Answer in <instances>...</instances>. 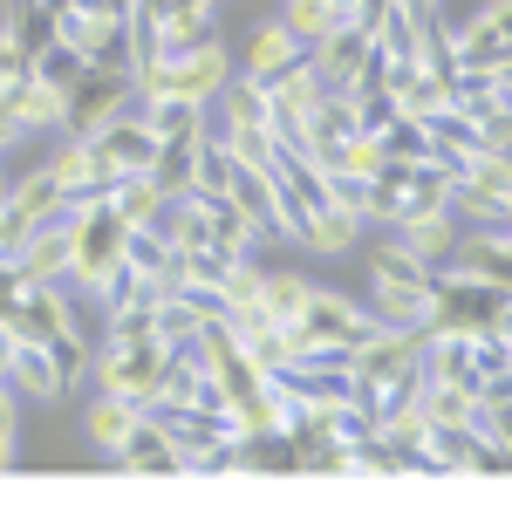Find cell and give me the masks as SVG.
I'll use <instances>...</instances> for the list:
<instances>
[{
    "instance_id": "obj_1",
    "label": "cell",
    "mask_w": 512,
    "mask_h": 512,
    "mask_svg": "<svg viewBox=\"0 0 512 512\" xmlns=\"http://www.w3.org/2000/svg\"><path fill=\"white\" fill-rule=\"evenodd\" d=\"M62 226H69V287H82V294L96 301V287L123 267V239H130V226L103 205V192L69 198Z\"/></svg>"
},
{
    "instance_id": "obj_2",
    "label": "cell",
    "mask_w": 512,
    "mask_h": 512,
    "mask_svg": "<svg viewBox=\"0 0 512 512\" xmlns=\"http://www.w3.org/2000/svg\"><path fill=\"white\" fill-rule=\"evenodd\" d=\"M158 369H164V342L158 335H103V349L89 355V383L123 396L137 410H151L158 396Z\"/></svg>"
},
{
    "instance_id": "obj_8",
    "label": "cell",
    "mask_w": 512,
    "mask_h": 512,
    "mask_svg": "<svg viewBox=\"0 0 512 512\" xmlns=\"http://www.w3.org/2000/svg\"><path fill=\"white\" fill-rule=\"evenodd\" d=\"M301 328H308V342H315V349H342V355H349L355 342L376 328V315H369L362 301H349V294L315 287V294H308V308H301Z\"/></svg>"
},
{
    "instance_id": "obj_16",
    "label": "cell",
    "mask_w": 512,
    "mask_h": 512,
    "mask_svg": "<svg viewBox=\"0 0 512 512\" xmlns=\"http://www.w3.org/2000/svg\"><path fill=\"white\" fill-rule=\"evenodd\" d=\"M205 110H212V130H267V82L233 69L226 89H219Z\"/></svg>"
},
{
    "instance_id": "obj_28",
    "label": "cell",
    "mask_w": 512,
    "mask_h": 512,
    "mask_svg": "<svg viewBox=\"0 0 512 512\" xmlns=\"http://www.w3.org/2000/svg\"><path fill=\"white\" fill-rule=\"evenodd\" d=\"M198 205H205V226H212V239H219V246H233V253L267 246V239H260V226H253V219H246L226 192H198Z\"/></svg>"
},
{
    "instance_id": "obj_12",
    "label": "cell",
    "mask_w": 512,
    "mask_h": 512,
    "mask_svg": "<svg viewBox=\"0 0 512 512\" xmlns=\"http://www.w3.org/2000/svg\"><path fill=\"white\" fill-rule=\"evenodd\" d=\"M383 89H390V103L403 110V117L431 123L451 110V76H437V69H424V62H396V69H383Z\"/></svg>"
},
{
    "instance_id": "obj_19",
    "label": "cell",
    "mask_w": 512,
    "mask_h": 512,
    "mask_svg": "<svg viewBox=\"0 0 512 512\" xmlns=\"http://www.w3.org/2000/svg\"><path fill=\"white\" fill-rule=\"evenodd\" d=\"M137 117L151 123V137H158V144H178V137H205V130H212V110L192 103V96H144V103H137Z\"/></svg>"
},
{
    "instance_id": "obj_15",
    "label": "cell",
    "mask_w": 512,
    "mask_h": 512,
    "mask_svg": "<svg viewBox=\"0 0 512 512\" xmlns=\"http://www.w3.org/2000/svg\"><path fill=\"white\" fill-rule=\"evenodd\" d=\"M369 315L383 328H431V280H369Z\"/></svg>"
},
{
    "instance_id": "obj_34",
    "label": "cell",
    "mask_w": 512,
    "mask_h": 512,
    "mask_svg": "<svg viewBox=\"0 0 512 512\" xmlns=\"http://www.w3.org/2000/svg\"><path fill=\"white\" fill-rule=\"evenodd\" d=\"M28 69H35V48H28V41H21L14 28H7V21H0V89H14V82L28 76Z\"/></svg>"
},
{
    "instance_id": "obj_36",
    "label": "cell",
    "mask_w": 512,
    "mask_h": 512,
    "mask_svg": "<svg viewBox=\"0 0 512 512\" xmlns=\"http://www.w3.org/2000/svg\"><path fill=\"white\" fill-rule=\"evenodd\" d=\"M28 233H35V226H28V219H21V212H14V205L0 198V267H7V260H14V253L28 246Z\"/></svg>"
},
{
    "instance_id": "obj_7",
    "label": "cell",
    "mask_w": 512,
    "mask_h": 512,
    "mask_svg": "<svg viewBox=\"0 0 512 512\" xmlns=\"http://www.w3.org/2000/svg\"><path fill=\"white\" fill-rule=\"evenodd\" d=\"M89 151H96V178L110 185V178H130V171H151L158 137H151V123L137 117V103H130V110H117V117L89 137Z\"/></svg>"
},
{
    "instance_id": "obj_27",
    "label": "cell",
    "mask_w": 512,
    "mask_h": 512,
    "mask_svg": "<svg viewBox=\"0 0 512 512\" xmlns=\"http://www.w3.org/2000/svg\"><path fill=\"white\" fill-rule=\"evenodd\" d=\"M151 185H158L164 198H185L198 192V137H178V144H158V158H151V171H144Z\"/></svg>"
},
{
    "instance_id": "obj_38",
    "label": "cell",
    "mask_w": 512,
    "mask_h": 512,
    "mask_svg": "<svg viewBox=\"0 0 512 512\" xmlns=\"http://www.w3.org/2000/svg\"><path fill=\"white\" fill-rule=\"evenodd\" d=\"M403 14H417V21H431V14H444V0H396Z\"/></svg>"
},
{
    "instance_id": "obj_21",
    "label": "cell",
    "mask_w": 512,
    "mask_h": 512,
    "mask_svg": "<svg viewBox=\"0 0 512 512\" xmlns=\"http://www.w3.org/2000/svg\"><path fill=\"white\" fill-rule=\"evenodd\" d=\"M103 205H110V212H117L123 226L137 233V226H158V219H164V205H171V198H164L158 185L144 178V171H130V178H110V185H103Z\"/></svg>"
},
{
    "instance_id": "obj_4",
    "label": "cell",
    "mask_w": 512,
    "mask_h": 512,
    "mask_svg": "<svg viewBox=\"0 0 512 512\" xmlns=\"http://www.w3.org/2000/svg\"><path fill=\"white\" fill-rule=\"evenodd\" d=\"M362 205H355V185H335V192L321 198V205H308L294 226H287V239L301 246V253H321V260H342V253H355L362 246Z\"/></svg>"
},
{
    "instance_id": "obj_35",
    "label": "cell",
    "mask_w": 512,
    "mask_h": 512,
    "mask_svg": "<svg viewBox=\"0 0 512 512\" xmlns=\"http://www.w3.org/2000/svg\"><path fill=\"white\" fill-rule=\"evenodd\" d=\"M383 14H390V0H335V21H342V28H355V35H369Z\"/></svg>"
},
{
    "instance_id": "obj_23",
    "label": "cell",
    "mask_w": 512,
    "mask_h": 512,
    "mask_svg": "<svg viewBox=\"0 0 512 512\" xmlns=\"http://www.w3.org/2000/svg\"><path fill=\"white\" fill-rule=\"evenodd\" d=\"M55 185H62V198H82V192H103V178H96V151H89V137H69L62 130V144L48 151V164H41Z\"/></svg>"
},
{
    "instance_id": "obj_39",
    "label": "cell",
    "mask_w": 512,
    "mask_h": 512,
    "mask_svg": "<svg viewBox=\"0 0 512 512\" xmlns=\"http://www.w3.org/2000/svg\"><path fill=\"white\" fill-rule=\"evenodd\" d=\"M0 280H14V274H7V267H0Z\"/></svg>"
},
{
    "instance_id": "obj_22",
    "label": "cell",
    "mask_w": 512,
    "mask_h": 512,
    "mask_svg": "<svg viewBox=\"0 0 512 512\" xmlns=\"http://www.w3.org/2000/svg\"><path fill=\"white\" fill-rule=\"evenodd\" d=\"M14 117H21V137L28 130H55L62 137V110H69V89H55V82H41V76H21L14 89Z\"/></svg>"
},
{
    "instance_id": "obj_3",
    "label": "cell",
    "mask_w": 512,
    "mask_h": 512,
    "mask_svg": "<svg viewBox=\"0 0 512 512\" xmlns=\"http://www.w3.org/2000/svg\"><path fill=\"white\" fill-rule=\"evenodd\" d=\"M506 205H512L506 151H472L451 171V219L458 226H506Z\"/></svg>"
},
{
    "instance_id": "obj_33",
    "label": "cell",
    "mask_w": 512,
    "mask_h": 512,
    "mask_svg": "<svg viewBox=\"0 0 512 512\" xmlns=\"http://www.w3.org/2000/svg\"><path fill=\"white\" fill-rule=\"evenodd\" d=\"M14 458H21V396L0 383V472H14Z\"/></svg>"
},
{
    "instance_id": "obj_9",
    "label": "cell",
    "mask_w": 512,
    "mask_h": 512,
    "mask_svg": "<svg viewBox=\"0 0 512 512\" xmlns=\"http://www.w3.org/2000/svg\"><path fill=\"white\" fill-rule=\"evenodd\" d=\"M137 96H130V76H110V69H89V76L69 89V110H62V130L69 137H96L103 123L117 117V110H130Z\"/></svg>"
},
{
    "instance_id": "obj_5",
    "label": "cell",
    "mask_w": 512,
    "mask_h": 512,
    "mask_svg": "<svg viewBox=\"0 0 512 512\" xmlns=\"http://www.w3.org/2000/svg\"><path fill=\"white\" fill-rule=\"evenodd\" d=\"M512 0H485L472 21L451 28V76H485V69H506L512 55Z\"/></svg>"
},
{
    "instance_id": "obj_30",
    "label": "cell",
    "mask_w": 512,
    "mask_h": 512,
    "mask_svg": "<svg viewBox=\"0 0 512 512\" xmlns=\"http://www.w3.org/2000/svg\"><path fill=\"white\" fill-rule=\"evenodd\" d=\"M280 21H287V35L301 41V48H315L321 35L342 28V21H335V0H280Z\"/></svg>"
},
{
    "instance_id": "obj_11",
    "label": "cell",
    "mask_w": 512,
    "mask_h": 512,
    "mask_svg": "<svg viewBox=\"0 0 512 512\" xmlns=\"http://www.w3.org/2000/svg\"><path fill=\"white\" fill-rule=\"evenodd\" d=\"M110 458H117V472H137V478H185V458H178L171 431H164L151 410H144V417L130 424V437H123Z\"/></svg>"
},
{
    "instance_id": "obj_20",
    "label": "cell",
    "mask_w": 512,
    "mask_h": 512,
    "mask_svg": "<svg viewBox=\"0 0 512 512\" xmlns=\"http://www.w3.org/2000/svg\"><path fill=\"white\" fill-rule=\"evenodd\" d=\"M294 55H308V48H301V41L287 35V21H253V35H246V48H239V69H246V76H274V69H287V62H294Z\"/></svg>"
},
{
    "instance_id": "obj_14",
    "label": "cell",
    "mask_w": 512,
    "mask_h": 512,
    "mask_svg": "<svg viewBox=\"0 0 512 512\" xmlns=\"http://www.w3.org/2000/svg\"><path fill=\"white\" fill-rule=\"evenodd\" d=\"M7 390L21 396V403H62L69 396V376H62V362L48 342H21L14 362H7Z\"/></svg>"
},
{
    "instance_id": "obj_32",
    "label": "cell",
    "mask_w": 512,
    "mask_h": 512,
    "mask_svg": "<svg viewBox=\"0 0 512 512\" xmlns=\"http://www.w3.org/2000/svg\"><path fill=\"white\" fill-rule=\"evenodd\" d=\"M437 267H424V260H410L396 239H383V246H369V280H431Z\"/></svg>"
},
{
    "instance_id": "obj_18",
    "label": "cell",
    "mask_w": 512,
    "mask_h": 512,
    "mask_svg": "<svg viewBox=\"0 0 512 512\" xmlns=\"http://www.w3.org/2000/svg\"><path fill=\"white\" fill-rule=\"evenodd\" d=\"M390 233H396V246H403L410 260H424V267H444L465 226H458L451 212H410V219H396Z\"/></svg>"
},
{
    "instance_id": "obj_6",
    "label": "cell",
    "mask_w": 512,
    "mask_h": 512,
    "mask_svg": "<svg viewBox=\"0 0 512 512\" xmlns=\"http://www.w3.org/2000/svg\"><path fill=\"white\" fill-rule=\"evenodd\" d=\"M233 48L219 35L192 41V48H178V55H164V96H192V103H212L219 89H226V76H233Z\"/></svg>"
},
{
    "instance_id": "obj_26",
    "label": "cell",
    "mask_w": 512,
    "mask_h": 512,
    "mask_svg": "<svg viewBox=\"0 0 512 512\" xmlns=\"http://www.w3.org/2000/svg\"><path fill=\"white\" fill-rule=\"evenodd\" d=\"M7 205H14V212H21L28 226H48V219H62V212H69L62 185H55V178H48L41 164L28 171V178H7Z\"/></svg>"
},
{
    "instance_id": "obj_25",
    "label": "cell",
    "mask_w": 512,
    "mask_h": 512,
    "mask_svg": "<svg viewBox=\"0 0 512 512\" xmlns=\"http://www.w3.org/2000/svg\"><path fill=\"white\" fill-rule=\"evenodd\" d=\"M205 35H219V0H178V7L158 21L164 55H178V48H192V41H205Z\"/></svg>"
},
{
    "instance_id": "obj_24",
    "label": "cell",
    "mask_w": 512,
    "mask_h": 512,
    "mask_svg": "<svg viewBox=\"0 0 512 512\" xmlns=\"http://www.w3.org/2000/svg\"><path fill=\"white\" fill-rule=\"evenodd\" d=\"M144 410L137 403H123V396H110V390H96L89 403H82V437L96 444V451H117L123 437H130V424H137Z\"/></svg>"
},
{
    "instance_id": "obj_31",
    "label": "cell",
    "mask_w": 512,
    "mask_h": 512,
    "mask_svg": "<svg viewBox=\"0 0 512 512\" xmlns=\"http://www.w3.org/2000/svg\"><path fill=\"white\" fill-rule=\"evenodd\" d=\"M28 76L55 82V89H76V82L89 76V62H82L76 48H62V41H41V48H35V69H28Z\"/></svg>"
},
{
    "instance_id": "obj_17",
    "label": "cell",
    "mask_w": 512,
    "mask_h": 512,
    "mask_svg": "<svg viewBox=\"0 0 512 512\" xmlns=\"http://www.w3.org/2000/svg\"><path fill=\"white\" fill-rule=\"evenodd\" d=\"M7 274L14 280H62V287H69V226H62V219L35 226L28 246L7 260Z\"/></svg>"
},
{
    "instance_id": "obj_10",
    "label": "cell",
    "mask_w": 512,
    "mask_h": 512,
    "mask_svg": "<svg viewBox=\"0 0 512 512\" xmlns=\"http://www.w3.org/2000/svg\"><path fill=\"white\" fill-rule=\"evenodd\" d=\"M219 192L233 198L239 212L260 226V239H287V212H280V185H274V171L267 164H239L233 158V171H226V185Z\"/></svg>"
},
{
    "instance_id": "obj_37",
    "label": "cell",
    "mask_w": 512,
    "mask_h": 512,
    "mask_svg": "<svg viewBox=\"0 0 512 512\" xmlns=\"http://www.w3.org/2000/svg\"><path fill=\"white\" fill-rule=\"evenodd\" d=\"M14 349H21V342H14V328L0 321V383H7V362H14Z\"/></svg>"
},
{
    "instance_id": "obj_29",
    "label": "cell",
    "mask_w": 512,
    "mask_h": 512,
    "mask_svg": "<svg viewBox=\"0 0 512 512\" xmlns=\"http://www.w3.org/2000/svg\"><path fill=\"white\" fill-rule=\"evenodd\" d=\"M308 294H315V280H308V274H294V267H280V274L260 280V308H267L274 321H301Z\"/></svg>"
},
{
    "instance_id": "obj_13",
    "label": "cell",
    "mask_w": 512,
    "mask_h": 512,
    "mask_svg": "<svg viewBox=\"0 0 512 512\" xmlns=\"http://www.w3.org/2000/svg\"><path fill=\"white\" fill-rule=\"evenodd\" d=\"M308 62H315L321 89H362V82H369V35L335 28V35H321L315 48H308Z\"/></svg>"
}]
</instances>
